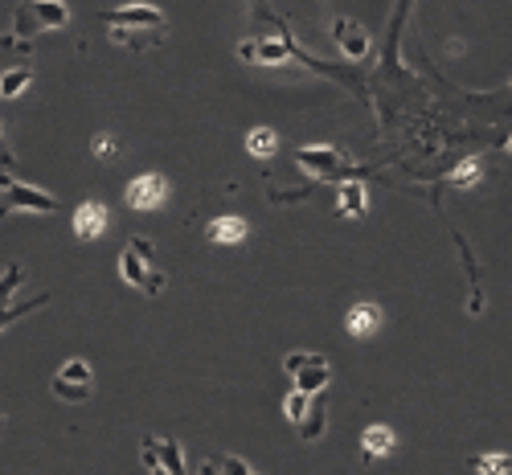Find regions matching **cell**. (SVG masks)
I'll return each instance as SVG.
<instances>
[{
    "label": "cell",
    "instance_id": "obj_7",
    "mask_svg": "<svg viewBox=\"0 0 512 475\" xmlns=\"http://www.w3.org/2000/svg\"><path fill=\"white\" fill-rule=\"evenodd\" d=\"M291 33H287V25H279V37H246L242 46H238V54L246 58V62H263V66H279V62H287L291 58Z\"/></svg>",
    "mask_w": 512,
    "mask_h": 475
},
{
    "label": "cell",
    "instance_id": "obj_22",
    "mask_svg": "<svg viewBox=\"0 0 512 475\" xmlns=\"http://www.w3.org/2000/svg\"><path fill=\"white\" fill-rule=\"evenodd\" d=\"M472 471H476V475H512V455H504V451L476 455V459H472Z\"/></svg>",
    "mask_w": 512,
    "mask_h": 475
},
{
    "label": "cell",
    "instance_id": "obj_26",
    "mask_svg": "<svg viewBox=\"0 0 512 475\" xmlns=\"http://www.w3.org/2000/svg\"><path fill=\"white\" fill-rule=\"evenodd\" d=\"M201 475H222V467L218 463H201Z\"/></svg>",
    "mask_w": 512,
    "mask_h": 475
},
{
    "label": "cell",
    "instance_id": "obj_17",
    "mask_svg": "<svg viewBox=\"0 0 512 475\" xmlns=\"http://www.w3.org/2000/svg\"><path fill=\"white\" fill-rule=\"evenodd\" d=\"M324 426H328V402H324V394H316L312 406H308V418L295 426V430H300V439H304V443H316V439L324 435Z\"/></svg>",
    "mask_w": 512,
    "mask_h": 475
},
{
    "label": "cell",
    "instance_id": "obj_16",
    "mask_svg": "<svg viewBox=\"0 0 512 475\" xmlns=\"http://www.w3.org/2000/svg\"><path fill=\"white\" fill-rule=\"evenodd\" d=\"M29 13L37 21V29H66L70 25V9L58 5V0H33Z\"/></svg>",
    "mask_w": 512,
    "mask_h": 475
},
{
    "label": "cell",
    "instance_id": "obj_19",
    "mask_svg": "<svg viewBox=\"0 0 512 475\" xmlns=\"http://www.w3.org/2000/svg\"><path fill=\"white\" fill-rule=\"evenodd\" d=\"M156 463H160L168 475H189V467H185V455H181V443H177V439H156Z\"/></svg>",
    "mask_w": 512,
    "mask_h": 475
},
{
    "label": "cell",
    "instance_id": "obj_5",
    "mask_svg": "<svg viewBox=\"0 0 512 475\" xmlns=\"http://www.w3.org/2000/svg\"><path fill=\"white\" fill-rule=\"evenodd\" d=\"M58 213V197L46 193V189H33V185H21V181H9L0 189V218H9V213Z\"/></svg>",
    "mask_w": 512,
    "mask_h": 475
},
{
    "label": "cell",
    "instance_id": "obj_6",
    "mask_svg": "<svg viewBox=\"0 0 512 475\" xmlns=\"http://www.w3.org/2000/svg\"><path fill=\"white\" fill-rule=\"evenodd\" d=\"M17 287H21V267L13 263V267H5V275H0V304H9V299L17 295ZM46 304H50V291L25 299V304H17V308H0V328H9L21 316H33L37 308H46Z\"/></svg>",
    "mask_w": 512,
    "mask_h": 475
},
{
    "label": "cell",
    "instance_id": "obj_21",
    "mask_svg": "<svg viewBox=\"0 0 512 475\" xmlns=\"http://www.w3.org/2000/svg\"><path fill=\"white\" fill-rule=\"evenodd\" d=\"M279 148V136L271 132V127H254V132H246V152L254 160H271Z\"/></svg>",
    "mask_w": 512,
    "mask_h": 475
},
{
    "label": "cell",
    "instance_id": "obj_3",
    "mask_svg": "<svg viewBox=\"0 0 512 475\" xmlns=\"http://www.w3.org/2000/svg\"><path fill=\"white\" fill-rule=\"evenodd\" d=\"M283 369L291 373L295 390L308 394V398L324 394L328 381H332V365H328V357H320V353H287V357H283Z\"/></svg>",
    "mask_w": 512,
    "mask_h": 475
},
{
    "label": "cell",
    "instance_id": "obj_27",
    "mask_svg": "<svg viewBox=\"0 0 512 475\" xmlns=\"http://www.w3.org/2000/svg\"><path fill=\"white\" fill-rule=\"evenodd\" d=\"M148 475H168V471H164V467L156 463V467H148Z\"/></svg>",
    "mask_w": 512,
    "mask_h": 475
},
{
    "label": "cell",
    "instance_id": "obj_14",
    "mask_svg": "<svg viewBox=\"0 0 512 475\" xmlns=\"http://www.w3.org/2000/svg\"><path fill=\"white\" fill-rule=\"evenodd\" d=\"M381 328V308L377 304H353L349 308V316H345V332L349 336H369V332H377Z\"/></svg>",
    "mask_w": 512,
    "mask_h": 475
},
{
    "label": "cell",
    "instance_id": "obj_24",
    "mask_svg": "<svg viewBox=\"0 0 512 475\" xmlns=\"http://www.w3.org/2000/svg\"><path fill=\"white\" fill-rule=\"evenodd\" d=\"M115 148H119L115 136H95V140H91V152H95L99 160H115Z\"/></svg>",
    "mask_w": 512,
    "mask_h": 475
},
{
    "label": "cell",
    "instance_id": "obj_10",
    "mask_svg": "<svg viewBox=\"0 0 512 475\" xmlns=\"http://www.w3.org/2000/svg\"><path fill=\"white\" fill-rule=\"evenodd\" d=\"M332 41H336V50L345 54V58H353V62L369 58V33L357 21H349V17H336L332 21Z\"/></svg>",
    "mask_w": 512,
    "mask_h": 475
},
{
    "label": "cell",
    "instance_id": "obj_11",
    "mask_svg": "<svg viewBox=\"0 0 512 475\" xmlns=\"http://www.w3.org/2000/svg\"><path fill=\"white\" fill-rule=\"evenodd\" d=\"M74 234H78L82 242L103 238V234H107V205H103V201H82V205L74 209Z\"/></svg>",
    "mask_w": 512,
    "mask_h": 475
},
{
    "label": "cell",
    "instance_id": "obj_9",
    "mask_svg": "<svg viewBox=\"0 0 512 475\" xmlns=\"http://www.w3.org/2000/svg\"><path fill=\"white\" fill-rule=\"evenodd\" d=\"M168 201V181L160 177V172H144V177H136L132 185H127V205H132L136 213H152Z\"/></svg>",
    "mask_w": 512,
    "mask_h": 475
},
{
    "label": "cell",
    "instance_id": "obj_13",
    "mask_svg": "<svg viewBox=\"0 0 512 475\" xmlns=\"http://www.w3.org/2000/svg\"><path fill=\"white\" fill-rule=\"evenodd\" d=\"M365 209H369V197H365L361 181H345L336 189V213L340 218H365Z\"/></svg>",
    "mask_w": 512,
    "mask_h": 475
},
{
    "label": "cell",
    "instance_id": "obj_23",
    "mask_svg": "<svg viewBox=\"0 0 512 475\" xmlns=\"http://www.w3.org/2000/svg\"><path fill=\"white\" fill-rule=\"evenodd\" d=\"M308 406H312V398H308V394L291 390V394H287V402H283V414H287V422H291V426H300V422L308 418Z\"/></svg>",
    "mask_w": 512,
    "mask_h": 475
},
{
    "label": "cell",
    "instance_id": "obj_28",
    "mask_svg": "<svg viewBox=\"0 0 512 475\" xmlns=\"http://www.w3.org/2000/svg\"><path fill=\"white\" fill-rule=\"evenodd\" d=\"M508 156H512V140H508Z\"/></svg>",
    "mask_w": 512,
    "mask_h": 475
},
{
    "label": "cell",
    "instance_id": "obj_1",
    "mask_svg": "<svg viewBox=\"0 0 512 475\" xmlns=\"http://www.w3.org/2000/svg\"><path fill=\"white\" fill-rule=\"evenodd\" d=\"M119 275L127 287H136L144 295H160L168 275L156 267V258H152V242L148 238H132L123 250H119Z\"/></svg>",
    "mask_w": 512,
    "mask_h": 475
},
{
    "label": "cell",
    "instance_id": "obj_25",
    "mask_svg": "<svg viewBox=\"0 0 512 475\" xmlns=\"http://www.w3.org/2000/svg\"><path fill=\"white\" fill-rule=\"evenodd\" d=\"M222 475H254V471H250V463H246V459L226 455V459H222Z\"/></svg>",
    "mask_w": 512,
    "mask_h": 475
},
{
    "label": "cell",
    "instance_id": "obj_15",
    "mask_svg": "<svg viewBox=\"0 0 512 475\" xmlns=\"http://www.w3.org/2000/svg\"><path fill=\"white\" fill-rule=\"evenodd\" d=\"M246 222L242 218H213L209 222V230H205V238L213 242V246H238V242H246Z\"/></svg>",
    "mask_w": 512,
    "mask_h": 475
},
{
    "label": "cell",
    "instance_id": "obj_8",
    "mask_svg": "<svg viewBox=\"0 0 512 475\" xmlns=\"http://www.w3.org/2000/svg\"><path fill=\"white\" fill-rule=\"evenodd\" d=\"M107 25L111 29H132V33H140V29H148V33H164V13L156 9V5H119V9H111L107 13Z\"/></svg>",
    "mask_w": 512,
    "mask_h": 475
},
{
    "label": "cell",
    "instance_id": "obj_12",
    "mask_svg": "<svg viewBox=\"0 0 512 475\" xmlns=\"http://www.w3.org/2000/svg\"><path fill=\"white\" fill-rule=\"evenodd\" d=\"M394 430L390 426H381V422H373V426H365V435H361V459L365 463H373V459H386L390 451H394Z\"/></svg>",
    "mask_w": 512,
    "mask_h": 475
},
{
    "label": "cell",
    "instance_id": "obj_29",
    "mask_svg": "<svg viewBox=\"0 0 512 475\" xmlns=\"http://www.w3.org/2000/svg\"><path fill=\"white\" fill-rule=\"evenodd\" d=\"M0 140H5V132H0Z\"/></svg>",
    "mask_w": 512,
    "mask_h": 475
},
{
    "label": "cell",
    "instance_id": "obj_18",
    "mask_svg": "<svg viewBox=\"0 0 512 475\" xmlns=\"http://www.w3.org/2000/svg\"><path fill=\"white\" fill-rule=\"evenodd\" d=\"M29 82H33V62L5 66V70H0V95H5V99H17Z\"/></svg>",
    "mask_w": 512,
    "mask_h": 475
},
{
    "label": "cell",
    "instance_id": "obj_2",
    "mask_svg": "<svg viewBox=\"0 0 512 475\" xmlns=\"http://www.w3.org/2000/svg\"><path fill=\"white\" fill-rule=\"evenodd\" d=\"M50 394H54L58 402H66V406L91 402V394H95V369H91V361L70 357V361H66V365L54 373V381H50Z\"/></svg>",
    "mask_w": 512,
    "mask_h": 475
},
{
    "label": "cell",
    "instance_id": "obj_4",
    "mask_svg": "<svg viewBox=\"0 0 512 475\" xmlns=\"http://www.w3.org/2000/svg\"><path fill=\"white\" fill-rule=\"evenodd\" d=\"M295 160H300V168L312 172V181H340L345 185L349 181V172H353V160L340 152V148H324V144H308L295 152Z\"/></svg>",
    "mask_w": 512,
    "mask_h": 475
},
{
    "label": "cell",
    "instance_id": "obj_20",
    "mask_svg": "<svg viewBox=\"0 0 512 475\" xmlns=\"http://www.w3.org/2000/svg\"><path fill=\"white\" fill-rule=\"evenodd\" d=\"M480 181H484V160H480V156L459 160L455 172H451V185H455V189H476Z\"/></svg>",
    "mask_w": 512,
    "mask_h": 475
}]
</instances>
